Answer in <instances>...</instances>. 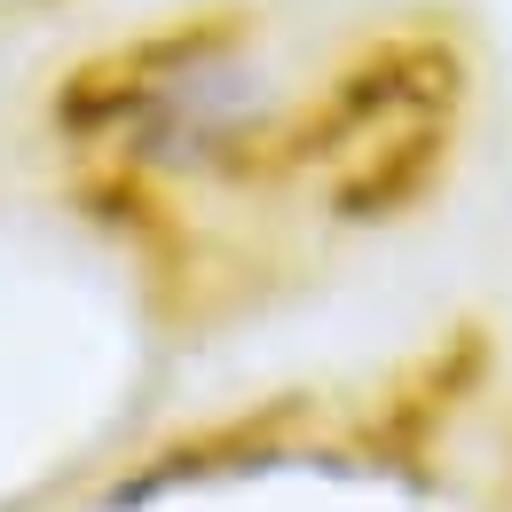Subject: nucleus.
<instances>
[{"instance_id":"nucleus-1","label":"nucleus","mask_w":512,"mask_h":512,"mask_svg":"<svg viewBox=\"0 0 512 512\" xmlns=\"http://www.w3.org/2000/svg\"><path fill=\"white\" fill-rule=\"evenodd\" d=\"M48 127L119 190H182L245 182L284 166V150H316V103L284 87L245 8H205L71 64L48 95Z\"/></svg>"}]
</instances>
